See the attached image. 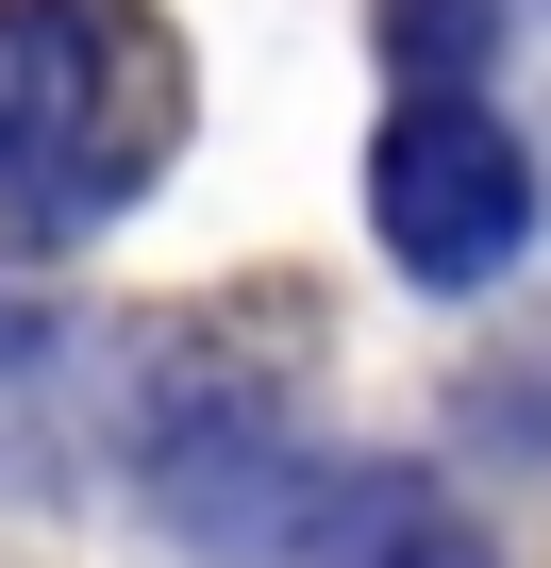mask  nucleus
I'll list each match as a JSON object with an SVG mask.
<instances>
[{
	"instance_id": "f03ea898",
	"label": "nucleus",
	"mask_w": 551,
	"mask_h": 568,
	"mask_svg": "<svg viewBox=\"0 0 551 568\" xmlns=\"http://www.w3.org/2000/svg\"><path fill=\"white\" fill-rule=\"evenodd\" d=\"M368 217H385V251L418 284H484L534 234V168H518V134L484 101H401L385 118V168H368Z\"/></svg>"
},
{
	"instance_id": "f257e3e1",
	"label": "nucleus",
	"mask_w": 551,
	"mask_h": 568,
	"mask_svg": "<svg viewBox=\"0 0 551 568\" xmlns=\"http://www.w3.org/2000/svg\"><path fill=\"white\" fill-rule=\"evenodd\" d=\"M184 134V51L151 0H0V234H101Z\"/></svg>"
},
{
	"instance_id": "20e7f679",
	"label": "nucleus",
	"mask_w": 551,
	"mask_h": 568,
	"mask_svg": "<svg viewBox=\"0 0 551 568\" xmlns=\"http://www.w3.org/2000/svg\"><path fill=\"white\" fill-rule=\"evenodd\" d=\"M385 51L418 68V101H451L484 68V0H385Z\"/></svg>"
},
{
	"instance_id": "7ed1b4c3",
	"label": "nucleus",
	"mask_w": 551,
	"mask_h": 568,
	"mask_svg": "<svg viewBox=\"0 0 551 568\" xmlns=\"http://www.w3.org/2000/svg\"><path fill=\"white\" fill-rule=\"evenodd\" d=\"M285 568H484V535H468L418 468H351V485H302Z\"/></svg>"
}]
</instances>
